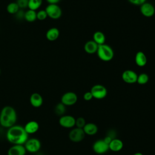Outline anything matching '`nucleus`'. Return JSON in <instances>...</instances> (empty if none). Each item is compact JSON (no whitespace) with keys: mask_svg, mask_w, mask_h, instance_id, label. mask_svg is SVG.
Wrapping results in <instances>:
<instances>
[{"mask_svg":"<svg viewBox=\"0 0 155 155\" xmlns=\"http://www.w3.org/2000/svg\"><path fill=\"white\" fill-rule=\"evenodd\" d=\"M93 40L98 45H102L105 44V35L100 31H97L94 33L93 36Z\"/></svg>","mask_w":155,"mask_h":155,"instance_id":"obj_21","label":"nucleus"},{"mask_svg":"<svg viewBox=\"0 0 155 155\" xmlns=\"http://www.w3.org/2000/svg\"><path fill=\"white\" fill-rule=\"evenodd\" d=\"M19 9L20 8L16 2H10L7 6V12L12 15H15Z\"/></svg>","mask_w":155,"mask_h":155,"instance_id":"obj_24","label":"nucleus"},{"mask_svg":"<svg viewBox=\"0 0 155 155\" xmlns=\"http://www.w3.org/2000/svg\"><path fill=\"white\" fill-rule=\"evenodd\" d=\"M133 155H143L142 153H140V152H137V153H134Z\"/></svg>","mask_w":155,"mask_h":155,"instance_id":"obj_34","label":"nucleus"},{"mask_svg":"<svg viewBox=\"0 0 155 155\" xmlns=\"http://www.w3.org/2000/svg\"><path fill=\"white\" fill-rule=\"evenodd\" d=\"M28 135L24 127L21 125H13L8 128L7 139L14 145H23L28 140Z\"/></svg>","mask_w":155,"mask_h":155,"instance_id":"obj_1","label":"nucleus"},{"mask_svg":"<svg viewBox=\"0 0 155 155\" xmlns=\"http://www.w3.org/2000/svg\"><path fill=\"white\" fill-rule=\"evenodd\" d=\"M59 36V30L56 28L53 27L47 30L46 32V38L50 41H54L56 40Z\"/></svg>","mask_w":155,"mask_h":155,"instance_id":"obj_20","label":"nucleus"},{"mask_svg":"<svg viewBox=\"0 0 155 155\" xmlns=\"http://www.w3.org/2000/svg\"><path fill=\"white\" fill-rule=\"evenodd\" d=\"M15 15V18L17 20L22 21V20L24 19L25 12L23 10V9H19Z\"/></svg>","mask_w":155,"mask_h":155,"instance_id":"obj_30","label":"nucleus"},{"mask_svg":"<svg viewBox=\"0 0 155 155\" xmlns=\"http://www.w3.org/2000/svg\"><path fill=\"white\" fill-rule=\"evenodd\" d=\"M16 119V112L14 108L11 106L3 107L0 113V124L1 126L8 128L15 125Z\"/></svg>","mask_w":155,"mask_h":155,"instance_id":"obj_2","label":"nucleus"},{"mask_svg":"<svg viewBox=\"0 0 155 155\" xmlns=\"http://www.w3.org/2000/svg\"><path fill=\"white\" fill-rule=\"evenodd\" d=\"M49 4H57L61 0H46Z\"/></svg>","mask_w":155,"mask_h":155,"instance_id":"obj_33","label":"nucleus"},{"mask_svg":"<svg viewBox=\"0 0 155 155\" xmlns=\"http://www.w3.org/2000/svg\"><path fill=\"white\" fill-rule=\"evenodd\" d=\"M37 19L36 17V12L35 10H28L25 12L24 19L29 22H34Z\"/></svg>","mask_w":155,"mask_h":155,"instance_id":"obj_22","label":"nucleus"},{"mask_svg":"<svg viewBox=\"0 0 155 155\" xmlns=\"http://www.w3.org/2000/svg\"><path fill=\"white\" fill-rule=\"evenodd\" d=\"M76 119L71 115H62L59 119V125L65 128H72L75 126Z\"/></svg>","mask_w":155,"mask_h":155,"instance_id":"obj_10","label":"nucleus"},{"mask_svg":"<svg viewBox=\"0 0 155 155\" xmlns=\"http://www.w3.org/2000/svg\"><path fill=\"white\" fill-rule=\"evenodd\" d=\"M85 134L82 128L78 127L73 128L68 134L70 140L73 142H80L85 138Z\"/></svg>","mask_w":155,"mask_h":155,"instance_id":"obj_6","label":"nucleus"},{"mask_svg":"<svg viewBox=\"0 0 155 155\" xmlns=\"http://www.w3.org/2000/svg\"><path fill=\"white\" fill-rule=\"evenodd\" d=\"M61 103L65 106H71L75 104L78 101L77 94L72 91L65 93L61 97Z\"/></svg>","mask_w":155,"mask_h":155,"instance_id":"obj_9","label":"nucleus"},{"mask_svg":"<svg viewBox=\"0 0 155 155\" xmlns=\"http://www.w3.org/2000/svg\"><path fill=\"white\" fill-rule=\"evenodd\" d=\"M83 98H84V99L85 101H89L91 100V99L93 98V95H92L90 91H87V92H85V93L84 94V95H83Z\"/></svg>","mask_w":155,"mask_h":155,"instance_id":"obj_31","label":"nucleus"},{"mask_svg":"<svg viewBox=\"0 0 155 155\" xmlns=\"http://www.w3.org/2000/svg\"><path fill=\"white\" fill-rule=\"evenodd\" d=\"M109 145V150L113 151V152H118L120 151L124 147V143L123 142L117 138H113L110 143Z\"/></svg>","mask_w":155,"mask_h":155,"instance_id":"obj_14","label":"nucleus"},{"mask_svg":"<svg viewBox=\"0 0 155 155\" xmlns=\"http://www.w3.org/2000/svg\"><path fill=\"white\" fill-rule=\"evenodd\" d=\"M30 102L33 107L38 108L42 105L43 98L40 94L38 93H34L30 96Z\"/></svg>","mask_w":155,"mask_h":155,"instance_id":"obj_15","label":"nucleus"},{"mask_svg":"<svg viewBox=\"0 0 155 155\" xmlns=\"http://www.w3.org/2000/svg\"><path fill=\"white\" fill-rule=\"evenodd\" d=\"M86 124L85 119L82 117H79L77 119H76V123L75 126L76 127L79 128H83V127Z\"/></svg>","mask_w":155,"mask_h":155,"instance_id":"obj_27","label":"nucleus"},{"mask_svg":"<svg viewBox=\"0 0 155 155\" xmlns=\"http://www.w3.org/2000/svg\"><path fill=\"white\" fill-rule=\"evenodd\" d=\"M26 150L23 145H14L7 152L8 155H25Z\"/></svg>","mask_w":155,"mask_h":155,"instance_id":"obj_13","label":"nucleus"},{"mask_svg":"<svg viewBox=\"0 0 155 155\" xmlns=\"http://www.w3.org/2000/svg\"><path fill=\"white\" fill-rule=\"evenodd\" d=\"M140 12L145 17L150 18L154 15L155 8L153 4L146 2L140 5Z\"/></svg>","mask_w":155,"mask_h":155,"instance_id":"obj_12","label":"nucleus"},{"mask_svg":"<svg viewBox=\"0 0 155 155\" xmlns=\"http://www.w3.org/2000/svg\"><path fill=\"white\" fill-rule=\"evenodd\" d=\"M90 92L93 98L96 99H102L105 98L107 94V88L102 85L96 84L92 87Z\"/></svg>","mask_w":155,"mask_h":155,"instance_id":"obj_5","label":"nucleus"},{"mask_svg":"<svg viewBox=\"0 0 155 155\" xmlns=\"http://www.w3.org/2000/svg\"><path fill=\"white\" fill-rule=\"evenodd\" d=\"M98 58L105 62L110 61L114 57V51L108 45L104 44L98 45L96 52Z\"/></svg>","mask_w":155,"mask_h":155,"instance_id":"obj_3","label":"nucleus"},{"mask_svg":"<svg viewBox=\"0 0 155 155\" xmlns=\"http://www.w3.org/2000/svg\"><path fill=\"white\" fill-rule=\"evenodd\" d=\"M149 80V76L147 73H140L137 76V83L140 85H144L146 84Z\"/></svg>","mask_w":155,"mask_h":155,"instance_id":"obj_25","label":"nucleus"},{"mask_svg":"<svg viewBox=\"0 0 155 155\" xmlns=\"http://www.w3.org/2000/svg\"><path fill=\"white\" fill-rule=\"evenodd\" d=\"M45 10L47 16L53 19H58L62 16V10L58 4H48Z\"/></svg>","mask_w":155,"mask_h":155,"instance_id":"obj_4","label":"nucleus"},{"mask_svg":"<svg viewBox=\"0 0 155 155\" xmlns=\"http://www.w3.org/2000/svg\"><path fill=\"white\" fill-rule=\"evenodd\" d=\"M29 0H16V4L19 6L20 9H24L26 7H28Z\"/></svg>","mask_w":155,"mask_h":155,"instance_id":"obj_29","label":"nucleus"},{"mask_svg":"<svg viewBox=\"0 0 155 155\" xmlns=\"http://www.w3.org/2000/svg\"><path fill=\"white\" fill-rule=\"evenodd\" d=\"M41 142L39 140L36 138L28 139V140L24 143V147L26 151L30 153H36L41 148Z\"/></svg>","mask_w":155,"mask_h":155,"instance_id":"obj_8","label":"nucleus"},{"mask_svg":"<svg viewBox=\"0 0 155 155\" xmlns=\"http://www.w3.org/2000/svg\"><path fill=\"white\" fill-rule=\"evenodd\" d=\"M83 131H84L85 135L93 136L97 133L98 131L97 126L94 123H86L85 126L83 127Z\"/></svg>","mask_w":155,"mask_h":155,"instance_id":"obj_17","label":"nucleus"},{"mask_svg":"<svg viewBox=\"0 0 155 155\" xmlns=\"http://www.w3.org/2000/svg\"><path fill=\"white\" fill-rule=\"evenodd\" d=\"M39 128V124L35 120L29 121L24 126V129L28 134L35 133L38 131Z\"/></svg>","mask_w":155,"mask_h":155,"instance_id":"obj_16","label":"nucleus"},{"mask_svg":"<svg viewBox=\"0 0 155 155\" xmlns=\"http://www.w3.org/2000/svg\"><path fill=\"white\" fill-rule=\"evenodd\" d=\"M84 50L88 54H94L97 52L98 45L93 41H88L84 45Z\"/></svg>","mask_w":155,"mask_h":155,"instance_id":"obj_19","label":"nucleus"},{"mask_svg":"<svg viewBox=\"0 0 155 155\" xmlns=\"http://www.w3.org/2000/svg\"><path fill=\"white\" fill-rule=\"evenodd\" d=\"M137 73L131 70H126L122 74V80L127 84H134L137 82Z\"/></svg>","mask_w":155,"mask_h":155,"instance_id":"obj_11","label":"nucleus"},{"mask_svg":"<svg viewBox=\"0 0 155 155\" xmlns=\"http://www.w3.org/2000/svg\"><path fill=\"white\" fill-rule=\"evenodd\" d=\"M54 111L58 115H62L65 111V105L61 102L58 104L54 108Z\"/></svg>","mask_w":155,"mask_h":155,"instance_id":"obj_26","label":"nucleus"},{"mask_svg":"<svg viewBox=\"0 0 155 155\" xmlns=\"http://www.w3.org/2000/svg\"><path fill=\"white\" fill-rule=\"evenodd\" d=\"M131 4L135 5H141L146 2L147 0H128Z\"/></svg>","mask_w":155,"mask_h":155,"instance_id":"obj_32","label":"nucleus"},{"mask_svg":"<svg viewBox=\"0 0 155 155\" xmlns=\"http://www.w3.org/2000/svg\"><path fill=\"white\" fill-rule=\"evenodd\" d=\"M42 0H29L28 7L30 10L36 11L42 5Z\"/></svg>","mask_w":155,"mask_h":155,"instance_id":"obj_23","label":"nucleus"},{"mask_svg":"<svg viewBox=\"0 0 155 155\" xmlns=\"http://www.w3.org/2000/svg\"><path fill=\"white\" fill-rule=\"evenodd\" d=\"M92 148L95 153L102 154L106 153L109 150V145L104 139H99L93 143Z\"/></svg>","mask_w":155,"mask_h":155,"instance_id":"obj_7","label":"nucleus"},{"mask_svg":"<svg viewBox=\"0 0 155 155\" xmlns=\"http://www.w3.org/2000/svg\"><path fill=\"white\" fill-rule=\"evenodd\" d=\"M36 17L38 20L43 21L45 20L48 17V16L45 10H41L36 13Z\"/></svg>","mask_w":155,"mask_h":155,"instance_id":"obj_28","label":"nucleus"},{"mask_svg":"<svg viewBox=\"0 0 155 155\" xmlns=\"http://www.w3.org/2000/svg\"><path fill=\"white\" fill-rule=\"evenodd\" d=\"M0 74H1V70H0Z\"/></svg>","mask_w":155,"mask_h":155,"instance_id":"obj_35","label":"nucleus"},{"mask_svg":"<svg viewBox=\"0 0 155 155\" xmlns=\"http://www.w3.org/2000/svg\"><path fill=\"white\" fill-rule=\"evenodd\" d=\"M135 62L140 67H144L147 63V58L145 53L141 51H137L135 56Z\"/></svg>","mask_w":155,"mask_h":155,"instance_id":"obj_18","label":"nucleus"}]
</instances>
